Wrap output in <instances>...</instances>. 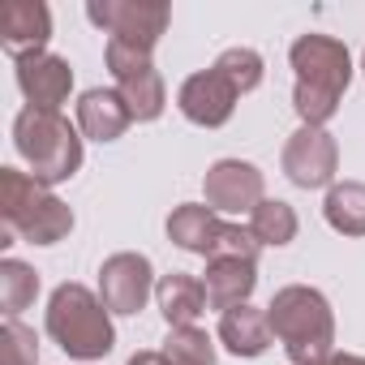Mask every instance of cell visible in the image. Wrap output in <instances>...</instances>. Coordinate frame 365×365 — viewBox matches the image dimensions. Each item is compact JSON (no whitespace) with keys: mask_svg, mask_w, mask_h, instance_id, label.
I'll list each match as a JSON object with an SVG mask.
<instances>
[{"mask_svg":"<svg viewBox=\"0 0 365 365\" xmlns=\"http://www.w3.org/2000/svg\"><path fill=\"white\" fill-rule=\"evenodd\" d=\"M288 61L297 69V86H292V108L301 116V125L327 129V120L339 112V99L352 82V56L339 39L331 35H301L288 48Z\"/></svg>","mask_w":365,"mask_h":365,"instance_id":"1","label":"cell"},{"mask_svg":"<svg viewBox=\"0 0 365 365\" xmlns=\"http://www.w3.org/2000/svg\"><path fill=\"white\" fill-rule=\"evenodd\" d=\"M271 335L284 344L292 365H327L335 356V314L331 301L309 284H288L267 305Z\"/></svg>","mask_w":365,"mask_h":365,"instance_id":"2","label":"cell"},{"mask_svg":"<svg viewBox=\"0 0 365 365\" xmlns=\"http://www.w3.org/2000/svg\"><path fill=\"white\" fill-rule=\"evenodd\" d=\"M0 220L26 245H61L73 232V211L22 168H0Z\"/></svg>","mask_w":365,"mask_h":365,"instance_id":"3","label":"cell"},{"mask_svg":"<svg viewBox=\"0 0 365 365\" xmlns=\"http://www.w3.org/2000/svg\"><path fill=\"white\" fill-rule=\"evenodd\" d=\"M14 146L43 190L65 185L82 168V129H73L61 112L22 108L14 120Z\"/></svg>","mask_w":365,"mask_h":365,"instance_id":"4","label":"cell"},{"mask_svg":"<svg viewBox=\"0 0 365 365\" xmlns=\"http://www.w3.org/2000/svg\"><path fill=\"white\" fill-rule=\"evenodd\" d=\"M48 335L73 361H103L116 348V327L99 292L86 284H61L48 301Z\"/></svg>","mask_w":365,"mask_h":365,"instance_id":"5","label":"cell"},{"mask_svg":"<svg viewBox=\"0 0 365 365\" xmlns=\"http://www.w3.org/2000/svg\"><path fill=\"white\" fill-rule=\"evenodd\" d=\"M86 22L99 26L108 39L150 56L172 22V9H168V0H91Z\"/></svg>","mask_w":365,"mask_h":365,"instance_id":"6","label":"cell"},{"mask_svg":"<svg viewBox=\"0 0 365 365\" xmlns=\"http://www.w3.org/2000/svg\"><path fill=\"white\" fill-rule=\"evenodd\" d=\"M155 267L146 254H133V250H120L112 258H103L99 267V301L108 305V314H142L146 301L155 297Z\"/></svg>","mask_w":365,"mask_h":365,"instance_id":"7","label":"cell"},{"mask_svg":"<svg viewBox=\"0 0 365 365\" xmlns=\"http://www.w3.org/2000/svg\"><path fill=\"white\" fill-rule=\"evenodd\" d=\"M284 176L297 190H331L335 172H339V146L327 129L301 125L288 142H284Z\"/></svg>","mask_w":365,"mask_h":365,"instance_id":"8","label":"cell"},{"mask_svg":"<svg viewBox=\"0 0 365 365\" xmlns=\"http://www.w3.org/2000/svg\"><path fill=\"white\" fill-rule=\"evenodd\" d=\"M202 198L215 215H254L267 198V176L245 159H220L202 176Z\"/></svg>","mask_w":365,"mask_h":365,"instance_id":"9","label":"cell"},{"mask_svg":"<svg viewBox=\"0 0 365 365\" xmlns=\"http://www.w3.org/2000/svg\"><path fill=\"white\" fill-rule=\"evenodd\" d=\"M237 99H241V95H237L215 69L190 73L185 82H180V91H176L180 116H185L190 125H198V129H220V125H228L232 112H237Z\"/></svg>","mask_w":365,"mask_h":365,"instance_id":"10","label":"cell"},{"mask_svg":"<svg viewBox=\"0 0 365 365\" xmlns=\"http://www.w3.org/2000/svg\"><path fill=\"white\" fill-rule=\"evenodd\" d=\"M52 39V9L43 0H9L0 14V48L18 61L26 56H43Z\"/></svg>","mask_w":365,"mask_h":365,"instance_id":"11","label":"cell"},{"mask_svg":"<svg viewBox=\"0 0 365 365\" xmlns=\"http://www.w3.org/2000/svg\"><path fill=\"white\" fill-rule=\"evenodd\" d=\"M18 91L26 99V108H39V112H61L69 103V91H73V69L65 56H26L18 61Z\"/></svg>","mask_w":365,"mask_h":365,"instance_id":"12","label":"cell"},{"mask_svg":"<svg viewBox=\"0 0 365 365\" xmlns=\"http://www.w3.org/2000/svg\"><path fill=\"white\" fill-rule=\"evenodd\" d=\"M133 125V112L125 108V99H120V91L112 86H91L82 99H78V129H82V138H91V142H116V138H125V129Z\"/></svg>","mask_w":365,"mask_h":365,"instance_id":"13","label":"cell"},{"mask_svg":"<svg viewBox=\"0 0 365 365\" xmlns=\"http://www.w3.org/2000/svg\"><path fill=\"white\" fill-rule=\"evenodd\" d=\"M202 288H207V309H237V305H250L254 288H258V262H241V258H211L207 262V275H202Z\"/></svg>","mask_w":365,"mask_h":365,"instance_id":"14","label":"cell"},{"mask_svg":"<svg viewBox=\"0 0 365 365\" xmlns=\"http://www.w3.org/2000/svg\"><path fill=\"white\" fill-rule=\"evenodd\" d=\"M155 305H159L168 327H198V318L207 309V288H202L198 275L172 271L155 284Z\"/></svg>","mask_w":365,"mask_h":365,"instance_id":"15","label":"cell"},{"mask_svg":"<svg viewBox=\"0 0 365 365\" xmlns=\"http://www.w3.org/2000/svg\"><path fill=\"white\" fill-rule=\"evenodd\" d=\"M220 215L207 207V202H180L172 215H168V241L185 254H198V258H211V245H215V232H220Z\"/></svg>","mask_w":365,"mask_h":365,"instance_id":"16","label":"cell"},{"mask_svg":"<svg viewBox=\"0 0 365 365\" xmlns=\"http://www.w3.org/2000/svg\"><path fill=\"white\" fill-rule=\"evenodd\" d=\"M220 344L232 356H262L271 344V318L258 305H237L220 314Z\"/></svg>","mask_w":365,"mask_h":365,"instance_id":"17","label":"cell"},{"mask_svg":"<svg viewBox=\"0 0 365 365\" xmlns=\"http://www.w3.org/2000/svg\"><path fill=\"white\" fill-rule=\"evenodd\" d=\"M112 82H116L125 108L133 112V120L146 125V120H159V116H163V108H168V91H163V78H159L155 61H146V65H138V69L112 78Z\"/></svg>","mask_w":365,"mask_h":365,"instance_id":"18","label":"cell"},{"mask_svg":"<svg viewBox=\"0 0 365 365\" xmlns=\"http://www.w3.org/2000/svg\"><path fill=\"white\" fill-rule=\"evenodd\" d=\"M322 215L339 237H365V185L361 180H335L327 190Z\"/></svg>","mask_w":365,"mask_h":365,"instance_id":"19","label":"cell"},{"mask_svg":"<svg viewBox=\"0 0 365 365\" xmlns=\"http://www.w3.org/2000/svg\"><path fill=\"white\" fill-rule=\"evenodd\" d=\"M35 297H39V271L26 267L22 258H0V309H5V318L31 309Z\"/></svg>","mask_w":365,"mask_h":365,"instance_id":"20","label":"cell"},{"mask_svg":"<svg viewBox=\"0 0 365 365\" xmlns=\"http://www.w3.org/2000/svg\"><path fill=\"white\" fill-rule=\"evenodd\" d=\"M297 211L284 202V198H262L250 215V232L258 237V245H292L297 241Z\"/></svg>","mask_w":365,"mask_h":365,"instance_id":"21","label":"cell"},{"mask_svg":"<svg viewBox=\"0 0 365 365\" xmlns=\"http://www.w3.org/2000/svg\"><path fill=\"white\" fill-rule=\"evenodd\" d=\"M159 352L172 365H215V339L202 327H168V339Z\"/></svg>","mask_w":365,"mask_h":365,"instance_id":"22","label":"cell"},{"mask_svg":"<svg viewBox=\"0 0 365 365\" xmlns=\"http://www.w3.org/2000/svg\"><path fill=\"white\" fill-rule=\"evenodd\" d=\"M237 95H250V91H258L262 86V56L254 52V48H228V52H220V61L211 65Z\"/></svg>","mask_w":365,"mask_h":365,"instance_id":"23","label":"cell"},{"mask_svg":"<svg viewBox=\"0 0 365 365\" xmlns=\"http://www.w3.org/2000/svg\"><path fill=\"white\" fill-rule=\"evenodd\" d=\"M0 344H5V365H39V339L22 318H5Z\"/></svg>","mask_w":365,"mask_h":365,"instance_id":"24","label":"cell"},{"mask_svg":"<svg viewBox=\"0 0 365 365\" xmlns=\"http://www.w3.org/2000/svg\"><path fill=\"white\" fill-rule=\"evenodd\" d=\"M258 237L241 224H220L215 232V245H211V258H241V262H258ZM207 258V262H211Z\"/></svg>","mask_w":365,"mask_h":365,"instance_id":"25","label":"cell"},{"mask_svg":"<svg viewBox=\"0 0 365 365\" xmlns=\"http://www.w3.org/2000/svg\"><path fill=\"white\" fill-rule=\"evenodd\" d=\"M125 365H172V361H168L163 352H150V348H146V352H133Z\"/></svg>","mask_w":365,"mask_h":365,"instance_id":"26","label":"cell"},{"mask_svg":"<svg viewBox=\"0 0 365 365\" xmlns=\"http://www.w3.org/2000/svg\"><path fill=\"white\" fill-rule=\"evenodd\" d=\"M327 365H365V356H356V352H335Z\"/></svg>","mask_w":365,"mask_h":365,"instance_id":"27","label":"cell"},{"mask_svg":"<svg viewBox=\"0 0 365 365\" xmlns=\"http://www.w3.org/2000/svg\"><path fill=\"white\" fill-rule=\"evenodd\" d=\"M361 69H365V52H361Z\"/></svg>","mask_w":365,"mask_h":365,"instance_id":"28","label":"cell"}]
</instances>
